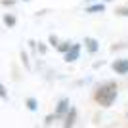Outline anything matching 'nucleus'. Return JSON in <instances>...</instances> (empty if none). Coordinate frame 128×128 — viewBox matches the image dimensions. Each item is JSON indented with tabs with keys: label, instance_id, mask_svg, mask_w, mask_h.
Returning <instances> with one entry per match:
<instances>
[{
	"label": "nucleus",
	"instance_id": "nucleus-1",
	"mask_svg": "<svg viewBox=\"0 0 128 128\" xmlns=\"http://www.w3.org/2000/svg\"><path fill=\"white\" fill-rule=\"evenodd\" d=\"M117 98V84L115 82H105L96 90V102L102 107H109Z\"/></svg>",
	"mask_w": 128,
	"mask_h": 128
},
{
	"label": "nucleus",
	"instance_id": "nucleus-2",
	"mask_svg": "<svg viewBox=\"0 0 128 128\" xmlns=\"http://www.w3.org/2000/svg\"><path fill=\"white\" fill-rule=\"evenodd\" d=\"M113 69L117 71L118 75H126L128 73V59H117L113 63Z\"/></svg>",
	"mask_w": 128,
	"mask_h": 128
},
{
	"label": "nucleus",
	"instance_id": "nucleus-3",
	"mask_svg": "<svg viewBox=\"0 0 128 128\" xmlns=\"http://www.w3.org/2000/svg\"><path fill=\"white\" fill-rule=\"evenodd\" d=\"M78 52H80V46H78V44H73V48L67 52L65 59H67V61H75V59L78 58Z\"/></svg>",
	"mask_w": 128,
	"mask_h": 128
},
{
	"label": "nucleus",
	"instance_id": "nucleus-4",
	"mask_svg": "<svg viewBox=\"0 0 128 128\" xmlns=\"http://www.w3.org/2000/svg\"><path fill=\"white\" fill-rule=\"evenodd\" d=\"M76 117V111L75 109H71V117H67V122H65V128H73V120Z\"/></svg>",
	"mask_w": 128,
	"mask_h": 128
},
{
	"label": "nucleus",
	"instance_id": "nucleus-5",
	"mask_svg": "<svg viewBox=\"0 0 128 128\" xmlns=\"http://www.w3.org/2000/svg\"><path fill=\"white\" fill-rule=\"evenodd\" d=\"M67 107H69V100H61V102H59V105H58V115H61Z\"/></svg>",
	"mask_w": 128,
	"mask_h": 128
},
{
	"label": "nucleus",
	"instance_id": "nucleus-6",
	"mask_svg": "<svg viewBox=\"0 0 128 128\" xmlns=\"http://www.w3.org/2000/svg\"><path fill=\"white\" fill-rule=\"evenodd\" d=\"M86 44H88V50H90V52H96L98 50V42L94 38H86Z\"/></svg>",
	"mask_w": 128,
	"mask_h": 128
},
{
	"label": "nucleus",
	"instance_id": "nucleus-7",
	"mask_svg": "<svg viewBox=\"0 0 128 128\" xmlns=\"http://www.w3.org/2000/svg\"><path fill=\"white\" fill-rule=\"evenodd\" d=\"M27 105H29V109H31V111H34V109H36V102H34L32 98H29V100H27Z\"/></svg>",
	"mask_w": 128,
	"mask_h": 128
},
{
	"label": "nucleus",
	"instance_id": "nucleus-8",
	"mask_svg": "<svg viewBox=\"0 0 128 128\" xmlns=\"http://www.w3.org/2000/svg\"><path fill=\"white\" fill-rule=\"evenodd\" d=\"M88 12H103V6H102V4L92 6V8H88Z\"/></svg>",
	"mask_w": 128,
	"mask_h": 128
},
{
	"label": "nucleus",
	"instance_id": "nucleus-9",
	"mask_svg": "<svg viewBox=\"0 0 128 128\" xmlns=\"http://www.w3.org/2000/svg\"><path fill=\"white\" fill-rule=\"evenodd\" d=\"M6 96H8V94H6V88H4V84L0 82V98H4V100H6Z\"/></svg>",
	"mask_w": 128,
	"mask_h": 128
},
{
	"label": "nucleus",
	"instance_id": "nucleus-10",
	"mask_svg": "<svg viewBox=\"0 0 128 128\" xmlns=\"http://www.w3.org/2000/svg\"><path fill=\"white\" fill-rule=\"evenodd\" d=\"M4 21L8 23V25H14V23H16V19H14L12 16H6V17H4Z\"/></svg>",
	"mask_w": 128,
	"mask_h": 128
},
{
	"label": "nucleus",
	"instance_id": "nucleus-11",
	"mask_svg": "<svg viewBox=\"0 0 128 128\" xmlns=\"http://www.w3.org/2000/svg\"><path fill=\"white\" fill-rule=\"evenodd\" d=\"M118 14H120V16H128V8H120Z\"/></svg>",
	"mask_w": 128,
	"mask_h": 128
}]
</instances>
